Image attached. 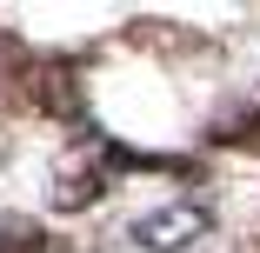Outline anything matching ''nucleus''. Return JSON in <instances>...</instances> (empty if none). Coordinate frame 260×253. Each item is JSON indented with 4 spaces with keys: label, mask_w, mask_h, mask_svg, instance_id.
I'll return each mask as SVG.
<instances>
[{
    "label": "nucleus",
    "mask_w": 260,
    "mask_h": 253,
    "mask_svg": "<svg viewBox=\"0 0 260 253\" xmlns=\"http://www.w3.org/2000/svg\"><path fill=\"white\" fill-rule=\"evenodd\" d=\"M207 233H214V213L200 200H167V207L134 220V246H147V253H180V246H193Z\"/></svg>",
    "instance_id": "f257e3e1"
},
{
    "label": "nucleus",
    "mask_w": 260,
    "mask_h": 253,
    "mask_svg": "<svg viewBox=\"0 0 260 253\" xmlns=\"http://www.w3.org/2000/svg\"><path fill=\"white\" fill-rule=\"evenodd\" d=\"M100 200V173H74L67 187H54V207L60 213H80V207H93Z\"/></svg>",
    "instance_id": "f03ea898"
}]
</instances>
